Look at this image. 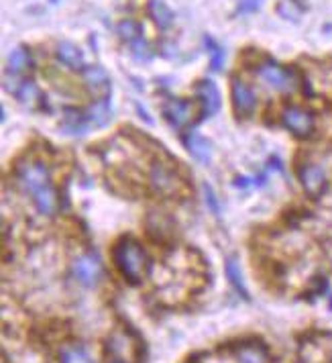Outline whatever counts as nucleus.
<instances>
[{"mask_svg":"<svg viewBox=\"0 0 332 363\" xmlns=\"http://www.w3.org/2000/svg\"><path fill=\"white\" fill-rule=\"evenodd\" d=\"M16 178L21 188L33 198L37 210L45 217H52L57 208V194L52 176L45 164L37 160H25L16 168Z\"/></svg>","mask_w":332,"mask_h":363,"instance_id":"1","label":"nucleus"},{"mask_svg":"<svg viewBox=\"0 0 332 363\" xmlns=\"http://www.w3.org/2000/svg\"><path fill=\"white\" fill-rule=\"evenodd\" d=\"M114 263L118 272L131 284H141L149 274V257L141 243L135 239H122L114 247Z\"/></svg>","mask_w":332,"mask_h":363,"instance_id":"2","label":"nucleus"},{"mask_svg":"<svg viewBox=\"0 0 332 363\" xmlns=\"http://www.w3.org/2000/svg\"><path fill=\"white\" fill-rule=\"evenodd\" d=\"M257 74L269 88H274L277 92H296L300 84L298 74L294 69H287L272 60L263 61L257 67Z\"/></svg>","mask_w":332,"mask_h":363,"instance_id":"3","label":"nucleus"},{"mask_svg":"<svg viewBox=\"0 0 332 363\" xmlns=\"http://www.w3.org/2000/svg\"><path fill=\"white\" fill-rule=\"evenodd\" d=\"M109 363H137L139 345L126 331H114L107 343Z\"/></svg>","mask_w":332,"mask_h":363,"instance_id":"4","label":"nucleus"},{"mask_svg":"<svg viewBox=\"0 0 332 363\" xmlns=\"http://www.w3.org/2000/svg\"><path fill=\"white\" fill-rule=\"evenodd\" d=\"M230 98H232V107H234V113L239 117H251L257 109V96L253 92V88L241 80V78H234L232 84H230Z\"/></svg>","mask_w":332,"mask_h":363,"instance_id":"5","label":"nucleus"},{"mask_svg":"<svg viewBox=\"0 0 332 363\" xmlns=\"http://www.w3.org/2000/svg\"><path fill=\"white\" fill-rule=\"evenodd\" d=\"M71 274L84 288H94L102 276V265L94 255H80L71 265Z\"/></svg>","mask_w":332,"mask_h":363,"instance_id":"6","label":"nucleus"},{"mask_svg":"<svg viewBox=\"0 0 332 363\" xmlns=\"http://www.w3.org/2000/svg\"><path fill=\"white\" fill-rule=\"evenodd\" d=\"M283 124L298 137H308L314 131V117L302 107H287L283 111Z\"/></svg>","mask_w":332,"mask_h":363,"instance_id":"7","label":"nucleus"},{"mask_svg":"<svg viewBox=\"0 0 332 363\" xmlns=\"http://www.w3.org/2000/svg\"><path fill=\"white\" fill-rule=\"evenodd\" d=\"M149 182L151 186L155 188V192L169 196V194H175L179 190V178L175 176L173 168H169L162 162H155L151 166V172H149Z\"/></svg>","mask_w":332,"mask_h":363,"instance_id":"8","label":"nucleus"},{"mask_svg":"<svg viewBox=\"0 0 332 363\" xmlns=\"http://www.w3.org/2000/svg\"><path fill=\"white\" fill-rule=\"evenodd\" d=\"M196 115V102L190 100H167L164 107V117L171 126L175 129H186Z\"/></svg>","mask_w":332,"mask_h":363,"instance_id":"9","label":"nucleus"},{"mask_svg":"<svg viewBox=\"0 0 332 363\" xmlns=\"http://www.w3.org/2000/svg\"><path fill=\"white\" fill-rule=\"evenodd\" d=\"M82 78L84 84L90 88L92 94L100 96V98H109L111 92V78L107 74V69L102 65H88L82 69Z\"/></svg>","mask_w":332,"mask_h":363,"instance_id":"10","label":"nucleus"},{"mask_svg":"<svg viewBox=\"0 0 332 363\" xmlns=\"http://www.w3.org/2000/svg\"><path fill=\"white\" fill-rule=\"evenodd\" d=\"M196 96L200 100L202 107V115L204 117H212L219 113L221 109V92L217 88V84L212 80H202L196 86Z\"/></svg>","mask_w":332,"mask_h":363,"instance_id":"11","label":"nucleus"},{"mask_svg":"<svg viewBox=\"0 0 332 363\" xmlns=\"http://www.w3.org/2000/svg\"><path fill=\"white\" fill-rule=\"evenodd\" d=\"M300 182L310 196H320L327 188V172L316 164H306L300 168Z\"/></svg>","mask_w":332,"mask_h":363,"instance_id":"12","label":"nucleus"},{"mask_svg":"<svg viewBox=\"0 0 332 363\" xmlns=\"http://www.w3.org/2000/svg\"><path fill=\"white\" fill-rule=\"evenodd\" d=\"M236 362L239 363H272V355L265 345L257 341H249L236 347Z\"/></svg>","mask_w":332,"mask_h":363,"instance_id":"13","label":"nucleus"},{"mask_svg":"<svg viewBox=\"0 0 332 363\" xmlns=\"http://www.w3.org/2000/svg\"><path fill=\"white\" fill-rule=\"evenodd\" d=\"M57 60L63 65H67L69 69H84V54L78 45L69 43V41H61L57 45Z\"/></svg>","mask_w":332,"mask_h":363,"instance_id":"14","label":"nucleus"},{"mask_svg":"<svg viewBox=\"0 0 332 363\" xmlns=\"http://www.w3.org/2000/svg\"><path fill=\"white\" fill-rule=\"evenodd\" d=\"M186 145H188L190 153H192L198 162H202V164H208V162H210L212 149H210V143H208L204 137H200L198 133H190V135L186 137Z\"/></svg>","mask_w":332,"mask_h":363,"instance_id":"15","label":"nucleus"},{"mask_svg":"<svg viewBox=\"0 0 332 363\" xmlns=\"http://www.w3.org/2000/svg\"><path fill=\"white\" fill-rule=\"evenodd\" d=\"M84 119H86V124L88 126H102L104 122L111 119V100L109 98H100L98 102H94L92 107H90V111L84 115Z\"/></svg>","mask_w":332,"mask_h":363,"instance_id":"16","label":"nucleus"},{"mask_svg":"<svg viewBox=\"0 0 332 363\" xmlns=\"http://www.w3.org/2000/svg\"><path fill=\"white\" fill-rule=\"evenodd\" d=\"M31 63V54L27 47L19 45L10 52L8 61H6V74H12V76H19L21 72H25Z\"/></svg>","mask_w":332,"mask_h":363,"instance_id":"17","label":"nucleus"},{"mask_svg":"<svg viewBox=\"0 0 332 363\" xmlns=\"http://www.w3.org/2000/svg\"><path fill=\"white\" fill-rule=\"evenodd\" d=\"M149 16L159 29H169L173 23V12L164 0H151L149 2Z\"/></svg>","mask_w":332,"mask_h":363,"instance_id":"18","label":"nucleus"},{"mask_svg":"<svg viewBox=\"0 0 332 363\" xmlns=\"http://www.w3.org/2000/svg\"><path fill=\"white\" fill-rule=\"evenodd\" d=\"M59 363H94L86 347L82 345H65L59 353Z\"/></svg>","mask_w":332,"mask_h":363,"instance_id":"19","label":"nucleus"},{"mask_svg":"<svg viewBox=\"0 0 332 363\" xmlns=\"http://www.w3.org/2000/svg\"><path fill=\"white\" fill-rule=\"evenodd\" d=\"M116 33H118L120 39H124L126 43H133V41H137L139 37H143V27H141L137 21H133V19H124V21L118 23Z\"/></svg>","mask_w":332,"mask_h":363,"instance_id":"20","label":"nucleus"},{"mask_svg":"<svg viewBox=\"0 0 332 363\" xmlns=\"http://www.w3.org/2000/svg\"><path fill=\"white\" fill-rule=\"evenodd\" d=\"M226 276L230 280V284L234 286V290L243 296V298H249V292L245 288V282H243V274H241V267L236 265L234 259H228L226 261Z\"/></svg>","mask_w":332,"mask_h":363,"instance_id":"21","label":"nucleus"},{"mask_svg":"<svg viewBox=\"0 0 332 363\" xmlns=\"http://www.w3.org/2000/svg\"><path fill=\"white\" fill-rule=\"evenodd\" d=\"M14 96H16L23 104H33V102L39 98V88H37V84H35V82L25 80V82H21V84H19V88H16Z\"/></svg>","mask_w":332,"mask_h":363,"instance_id":"22","label":"nucleus"},{"mask_svg":"<svg viewBox=\"0 0 332 363\" xmlns=\"http://www.w3.org/2000/svg\"><path fill=\"white\" fill-rule=\"evenodd\" d=\"M131 45V52H133V58L139 61H149L151 60V47L147 45V41L143 39V37H139L137 41H133V43H129Z\"/></svg>","mask_w":332,"mask_h":363,"instance_id":"23","label":"nucleus"},{"mask_svg":"<svg viewBox=\"0 0 332 363\" xmlns=\"http://www.w3.org/2000/svg\"><path fill=\"white\" fill-rule=\"evenodd\" d=\"M206 45L210 47V56H212V60H210V69H212V72H219L222 67V63H224V52H222V47H219L210 37H206Z\"/></svg>","mask_w":332,"mask_h":363,"instance_id":"24","label":"nucleus"},{"mask_svg":"<svg viewBox=\"0 0 332 363\" xmlns=\"http://www.w3.org/2000/svg\"><path fill=\"white\" fill-rule=\"evenodd\" d=\"M300 12H302V10L296 6V2H289V0H287V2H281V4H279V14L285 16V19H298Z\"/></svg>","mask_w":332,"mask_h":363,"instance_id":"25","label":"nucleus"},{"mask_svg":"<svg viewBox=\"0 0 332 363\" xmlns=\"http://www.w3.org/2000/svg\"><path fill=\"white\" fill-rule=\"evenodd\" d=\"M204 194H206V202H208L210 210L219 217V214H221V206H219V200H217V196H214V190H212L208 184L204 186Z\"/></svg>","mask_w":332,"mask_h":363,"instance_id":"26","label":"nucleus"},{"mask_svg":"<svg viewBox=\"0 0 332 363\" xmlns=\"http://www.w3.org/2000/svg\"><path fill=\"white\" fill-rule=\"evenodd\" d=\"M261 6V0H241L239 12H253Z\"/></svg>","mask_w":332,"mask_h":363,"instance_id":"27","label":"nucleus"},{"mask_svg":"<svg viewBox=\"0 0 332 363\" xmlns=\"http://www.w3.org/2000/svg\"><path fill=\"white\" fill-rule=\"evenodd\" d=\"M329 306H331V310H332V298H331V304H329Z\"/></svg>","mask_w":332,"mask_h":363,"instance_id":"28","label":"nucleus"},{"mask_svg":"<svg viewBox=\"0 0 332 363\" xmlns=\"http://www.w3.org/2000/svg\"><path fill=\"white\" fill-rule=\"evenodd\" d=\"M52 2H56V0H52Z\"/></svg>","mask_w":332,"mask_h":363,"instance_id":"29","label":"nucleus"}]
</instances>
